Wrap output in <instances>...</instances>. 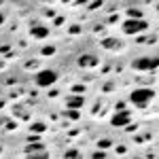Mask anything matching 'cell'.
Returning <instances> with one entry per match:
<instances>
[{
    "label": "cell",
    "instance_id": "obj_10",
    "mask_svg": "<svg viewBox=\"0 0 159 159\" xmlns=\"http://www.w3.org/2000/svg\"><path fill=\"white\" fill-rule=\"evenodd\" d=\"M30 129L40 134V132H45V123H32V127H30Z\"/></svg>",
    "mask_w": 159,
    "mask_h": 159
},
{
    "label": "cell",
    "instance_id": "obj_15",
    "mask_svg": "<svg viewBox=\"0 0 159 159\" xmlns=\"http://www.w3.org/2000/svg\"><path fill=\"white\" fill-rule=\"evenodd\" d=\"M0 153H2V147H0Z\"/></svg>",
    "mask_w": 159,
    "mask_h": 159
},
{
    "label": "cell",
    "instance_id": "obj_4",
    "mask_svg": "<svg viewBox=\"0 0 159 159\" xmlns=\"http://www.w3.org/2000/svg\"><path fill=\"white\" fill-rule=\"evenodd\" d=\"M157 66H159L157 57H142V60H136L134 61L136 70H155Z\"/></svg>",
    "mask_w": 159,
    "mask_h": 159
},
{
    "label": "cell",
    "instance_id": "obj_11",
    "mask_svg": "<svg viewBox=\"0 0 159 159\" xmlns=\"http://www.w3.org/2000/svg\"><path fill=\"white\" fill-rule=\"evenodd\" d=\"M64 4H83V2H87V0H61Z\"/></svg>",
    "mask_w": 159,
    "mask_h": 159
},
{
    "label": "cell",
    "instance_id": "obj_14",
    "mask_svg": "<svg viewBox=\"0 0 159 159\" xmlns=\"http://www.w3.org/2000/svg\"><path fill=\"white\" fill-rule=\"evenodd\" d=\"M2 21H4V15H2V13H0V25H2Z\"/></svg>",
    "mask_w": 159,
    "mask_h": 159
},
{
    "label": "cell",
    "instance_id": "obj_7",
    "mask_svg": "<svg viewBox=\"0 0 159 159\" xmlns=\"http://www.w3.org/2000/svg\"><path fill=\"white\" fill-rule=\"evenodd\" d=\"M102 45H104L106 49H119V47H121V40H115V38H104V40H102Z\"/></svg>",
    "mask_w": 159,
    "mask_h": 159
},
{
    "label": "cell",
    "instance_id": "obj_13",
    "mask_svg": "<svg viewBox=\"0 0 159 159\" xmlns=\"http://www.w3.org/2000/svg\"><path fill=\"white\" fill-rule=\"evenodd\" d=\"M76 155H79L76 151H68V153H66V157H76Z\"/></svg>",
    "mask_w": 159,
    "mask_h": 159
},
{
    "label": "cell",
    "instance_id": "obj_5",
    "mask_svg": "<svg viewBox=\"0 0 159 159\" xmlns=\"http://www.w3.org/2000/svg\"><path fill=\"white\" fill-rule=\"evenodd\" d=\"M30 34H32L34 38H47L49 36V28H45L43 24H36V25L30 28Z\"/></svg>",
    "mask_w": 159,
    "mask_h": 159
},
{
    "label": "cell",
    "instance_id": "obj_2",
    "mask_svg": "<svg viewBox=\"0 0 159 159\" xmlns=\"http://www.w3.org/2000/svg\"><path fill=\"white\" fill-rule=\"evenodd\" d=\"M147 28H148V24L142 19V17H129V19H125V21H123V32H125V34H129V36L144 32Z\"/></svg>",
    "mask_w": 159,
    "mask_h": 159
},
{
    "label": "cell",
    "instance_id": "obj_9",
    "mask_svg": "<svg viewBox=\"0 0 159 159\" xmlns=\"http://www.w3.org/2000/svg\"><path fill=\"white\" fill-rule=\"evenodd\" d=\"M83 104V98L81 96H76V98H68V106L70 108H76V106H81Z\"/></svg>",
    "mask_w": 159,
    "mask_h": 159
},
{
    "label": "cell",
    "instance_id": "obj_3",
    "mask_svg": "<svg viewBox=\"0 0 159 159\" xmlns=\"http://www.w3.org/2000/svg\"><path fill=\"white\" fill-rule=\"evenodd\" d=\"M55 81H57V72H53V70H40L36 74V85L38 87H51Z\"/></svg>",
    "mask_w": 159,
    "mask_h": 159
},
{
    "label": "cell",
    "instance_id": "obj_8",
    "mask_svg": "<svg viewBox=\"0 0 159 159\" xmlns=\"http://www.w3.org/2000/svg\"><path fill=\"white\" fill-rule=\"evenodd\" d=\"M79 64H81V66H93V64H96V57H93V55H83V57L79 60Z\"/></svg>",
    "mask_w": 159,
    "mask_h": 159
},
{
    "label": "cell",
    "instance_id": "obj_6",
    "mask_svg": "<svg viewBox=\"0 0 159 159\" xmlns=\"http://www.w3.org/2000/svg\"><path fill=\"white\" fill-rule=\"evenodd\" d=\"M129 119H132V117H129V112H125V110H123V112H117V115L110 119V123L121 127V125H127V123H129Z\"/></svg>",
    "mask_w": 159,
    "mask_h": 159
},
{
    "label": "cell",
    "instance_id": "obj_12",
    "mask_svg": "<svg viewBox=\"0 0 159 159\" xmlns=\"http://www.w3.org/2000/svg\"><path fill=\"white\" fill-rule=\"evenodd\" d=\"M129 17H142V15H140V11H129Z\"/></svg>",
    "mask_w": 159,
    "mask_h": 159
},
{
    "label": "cell",
    "instance_id": "obj_1",
    "mask_svg": "<svg viewBox=\"0 0 159 159\" xmlns=\"http://www.w3.org/2000/svg\"><path fill=\"white\" fill-rule=\"evenodd\" d=\"M153 98H155V91H153V89H148V87H138V89L132 91V96H129L132 104H136L138 108H144Z\"/></svg>",
    "mask_w": 159,
    "mask_h": 159
}]
</instances>
